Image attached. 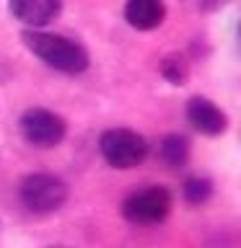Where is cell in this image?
I'll return each instance as SVG.
<instances>
[{"mask_svg":"<svg viewBox=\"0 0 241 248\" xmlns=\"http://www.w3.org/2000/svg\"><path fill=\"white\" fill-rule=\"evenodd\" d=\"M23 42L36 54L44 65H50L60 73L78 75L88 67V52L78 42L60 34H44V31H26Z\"/></svg>","mask_w":241,"mask_h":248,"instance_id":"cell-1","label":"cell"},{"mask_svg":"<svg viewBox=\"0 0 241 248\" xmlns=\"http://www.w3.org/2000/svg\"><path fill=\"white\" fill-rule=\"evenodd\" d=\"M99 150L104 155V160L109 163L112 168H120V170H130L140 166L148 155V142L143 135L132 129H124V127H117V129H106L99 140Z\"/></svg>","mask_w":241,"mask_h":248,"instance_id":"cell-2","label":"cell"},{"mask_svg":"<svg viewBox=\"0 0 241 248\" xmlns=\"http://www.w3.org/2000/svg\"><path fill=\"white\" fill-rule=\"evenodd\" d=\"M68 186L60 176L52 173H31L21 184V202L34 215H52L65 204Z\"/></svg>","mask_w":241,"mask_h":248,"instance_id":"cell-3","label":"cell"},{"mask_svg":"<svg viewBox=\"0 0 241 248\" xmlns=\"http://www.w3.org/2000/svg\"><path fill=\"white\" fill-rule=\"evenodd\" d=\"M122 212L132 225H158L171 212V194L163 186L138 189L124 199Z\"/></svg>","mask_w":241,"mask_h":248,"instance_id":"cell-4","label":"cell"},{"mask_svg":"<svg viewBox=\"0 0 241 248\" xmlns=\"http://www.w3.org/2000/svg\"><path fill=\"white\" fill-rule=\"evenodd\" d=\"M21 135L29 145L34 147H54L65 137V119L50 108H29L23 111L21 122Z\"/></svg>","mask_w":241,"mask_h":248,"instance_id":"cell-5","label":"cell"},{"mask_svg":"<svg viewBox=\"0 0 241 248\" xmlns=\"http://www.w3.org/2000/svg\"><path fill=\"white\" fill-rule=\"evenodd\" d=\"M187 119H189L194 129L207 137H215L221 132H225V124H228L225 114L207 98H192L187 104Z\"/></svg>","mask_w":241,"mask_h":248,"instance_id":"cell-6","label":"cell"},{"mask_svg":"<svg viewBox=\"0 0 241 248\" xmlns=\"http://www.w3.org/2000/svg\"><path fill=\"white\" fill-rule=\"evenodd\" d=\"M60 0H11V13L26 26H47L60 16Z\"/></svg>","mask_w":241,"mask_h":248,"instance_id":"cell-7","label":"cell"},{"mask_svg":"<svg viewBox=\"0 0 241 248\" xmlns=\"http://www.w3.org/2000/svg\"><path fill=\"white\" fill-rule=\"evenodd\" d=\"M163 16H166L163 0H127V5H124V18L138 31L158 29L163 23Z\"/></svg>","mask_w":241,"mask_h":248,"instance_id":"cell-8","label":"cell"},{"mask_svg":"<svg viewBox=\"0 0 241 248\" xmlns=\"http://www.w3.org/2000/svg\"><path fill=\"white\" fill-rule=\"evenodd\" d=\"M158 158L169 168H182L189 160V142L182 135H166L158 145Z\"/></svg>","mask_w":241,"mask_h":248,"instance_id":"cell-9","label":"cell"},{"mask_svg":"<svg viewBox=\"0 0 241 248\" xmlns=\"http://www.w3.org/2000/svg\"><path fill=\"white\" fill-rule=\"evenodd\" d=\"M182 194L189 204H205L210 199V194H213V184H210L207 178H200V176L187 178L184 186H182Z\"/></svg>","mask_w":241,"mask_h":248,"instance_id":"cell-10","label":"cell"},{"mask_svg":"<svg viewBox=\"0 0 241 248\" xmlns=\"http://www.w3.org/2000/svg\"><path fill=\"white\" fill-rule=\"evenodd\" d=\"M163 75H166L171 83H182L184 80V67L179 65L176 60H166V65H163Z\"/></svg>","mask_w":241,"mask_h":248,"instance_id":"cell-11","label":"cell"}]
</instances>
